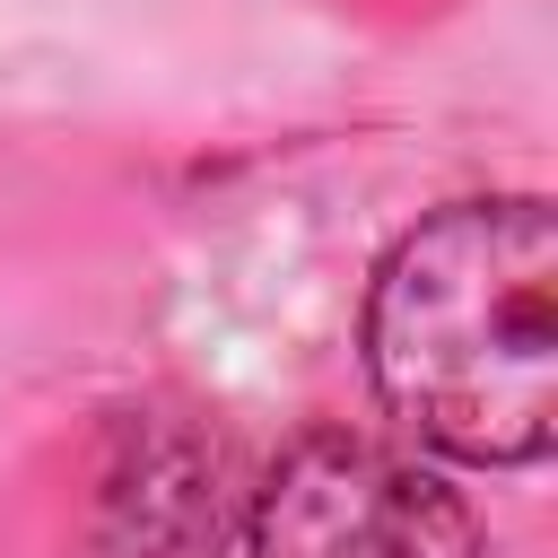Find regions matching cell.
<instances>
[{
  "label": "cell",
  "mask_w": 558,
  "mask_h": 558,
  "mask_svg": "<svg viewBox=\"0 0 558 558\" xmlns=\"http://www.w3.org/2000/svg\"><path fill=\"white\" fill-rule=\"evenodd\" d=\"M366 375L384 410L480 471L558 436V218L541 192L445 201L366 279Z\"/></svg>",
  "instance_id": "obj_1"
},
{
  "label": "cell",
  "mask_w": 558,
  "mask_h": 558,
  "mask_svg": "<svg viewBox=\"0 0 558 558\" xmlns=\"http://www.w3.org/2000/svg\"><path fill=\"white\" fill-rule=\"evenodd\" d=\"M253 558H488L480 514L401 445L314 427L253 488Z\"/></svg>",
  "instance_id": "obj_2"
},
{
  "label": "cell",
  "mask_w": 558,
  "mask_h": 558,
  "mask_svg": "<svg viewBox=\"0 0 558 558\" xmlns=\"http://www.w3.org/2000/svg\"><path fill=\"white\" fill-rule=\"evenodd\" d=\"M235 462L174 410H131L96 480V558H209L227 541Z\"/></svg>",
  "instance_id": "obj_3"
}]
</instances>
